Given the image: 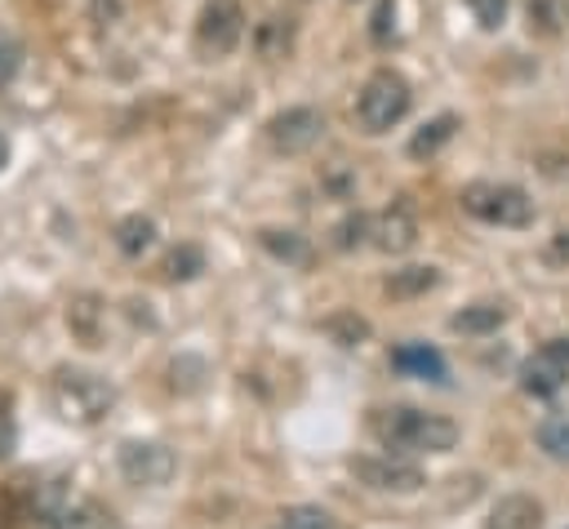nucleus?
<instances>
[{
  "mask_svg": "<svg viewBox=\"0 0 569 529\" xmlns=\"http://www.w3.org/2000/svg\"><path fill=\"white\" fill-rule=\"evenodd\" d=\"M369 431L387 453H449L458 445V422L440 418V413H422L409 405H391V409H373L369 413Z\"/></svg>",
  "mask_w": 569,
  "mask_h": 529,
  "instance_id": "1",
  "label": "nucleus"
},
{
  "mask_svg": "<svg viewBox=\"0 0 569 529\" xmlns=\"http://www.w3.org/2000/svg\"><path fill=\"white\" fill-rule=\"evenodd\" d=\"M49 396H53V409L67 418V422H102L107 409L116 405V391L111 382H102L98 373L89 369H58L53 382H49Z\"/></svg>",
  "mask_w": 569,
  "mask_h": 529,
  "instance_id": "2",
  "label": "nucleus"
},
{
  "mask_svg": "<svg viewBox=\"0 0 569 529\" xmlns=\"http://www.w3.org/2000/svg\"><path fill=\"white\" fill-rule=\"evenodd\" d=\"M409 102H413V93H409L405 76L382 67L365 80V89L356 98V120H360L365 133H387L391 124H400L409 116Z\"/></svg>",
  "mask_w": 569,
  "mask_h": 529,
  "instance_id": "3",
  "label": "nucleus"
},
{
  "mask_svg": "<svg viewBox=\"0 0 569 529\" xmlns=\"http://www.w3.org/2000/svg\"><path fill=\"white\" fill-rule=\"evenodd\" d=\"M458 200L471 218L493 222V227H529L533 222V200L511 182H467Z\"/></svg>",
  "mask_w": 569,
  "mask_h": 529,
  "instance_id": "4",
  "label": "nucleus"
},
{
  "mask_svg": "<svg viewBox=\"0 0 569 529\" xmlns=\"http://www.w3.org/2000/svg\"><path fill=\"white\" fill-rule=\"evenodd\" d=\"M244 36V9L240 0H204L196 18V49L204 58H227Z\"/></svg>",
  "mask_w": 569,
  "mask_h": 529,
  "instance_id": "5",
  "label": "nucleus"
},
{
  "mask_svg": "<svg viewBox=\"0 0 569 529\" xmlns=\"http://www.w3.org/2000/svg\"><path fill=\"white\" fill-rule=\"evenodd\" d=\"M325 133V116L316 107H284L267 120V142L280 151V156H302L320 142Z\"/></svg>",
  "mask_w": 569,
  "mask_h": 529,
  "instance_id": "6",
  "label": "nucleus"
},
{
  "mask_svg": "<svg viewBox=\"0 0 569 529\" xmlns=\"http://www.w3.org/2000/svg\"><path fill=\"white\" fill-rule=\"evenodd\" d=\"M116 462H120V476L129 485H151V489L169 485V476L178 471V458L164 445H151V440H124Z\"/></svg>",
  "mask_w": 569,
  "mask_h": 529,
  "instance_id": "7",
  "label": "nucleus"
},
{
  "mask_svg": "<svg viewBox=\"0 0 569 529\" xmlns=\"http://www.w3.org/2000/svg\"><path fill=\"white\" fill-rule=\"evenodd\" d=\"M351 476L378 493H418L427 485V476L413 462H400L396 453L391 458H351Z\"/></svg>",
  "mask_w": 569,
  "mask_h": 529,
  "instance_id": "8",
  "label": "nucleus"
},
{
  "mask_svg": "<svg viewBox=\"0 0 569 529\" xmlns=\"http://www.w3.org/2000/svg\"><path fill=\"white\" fill-rule=\"evenodd\" d=\"M369 236H373V244H378L382 253H405V249H413V240H418V218H413V209H409L405 200H396L391 209H382V213L369 222Z\"/></svg>",
  "mask_w": 569,
  "mask_h": 529,
  "instance_id": "9",
  "label": "nucleus"
},
{
  "mask_svg": "<svg viewBox=\"0 0 569 529\" xmlns=\"http://www.w3.org/2000/svg\"><path fill=\"white\" fill-rule=\"evenodd\" d=\"M391 365H396L400 373L427 378V382H445V378H449V365H445V356H440L431 342H400V347L391 351Z\"/></svg>",
  "mask_w": 569,
  "mask_h": 529,
  "instance_id": "10",
  "label": "nucleus"
},
{
  "mask_svg": "<svg viewBox=\"0 0 569 529\" xmlns=\"http://www.w3.org/2000/svg\"><path fill=\"white\" fill-rule=\"evenodd\" d=\"M565 378H569V365L556 360L551 351H538V356H529V360L520 365V387H525L529 396H556Z\"/></svg>",
  "mask_w": 569,
  "mask_h": 529,
  "instance_id": "11",
  "label": "nucleus"
},
{
  "mask_svg": "<svg viewBox=\"0 0 569 529\" xmlns=\"http://www.w3.org/2000/svg\"><path fill=\"white\" fill-rule=\"evenodd\" d=\"M542 525V502L529 493H507L493 502L485 529H538Z\"/></svg>",
  "mask_w": 569,
  "mask_h": 529,
  "instance_id": "12",
  "label": "nucleus"
},
{
  "mask_svg": "<svg viewBox=\"0 0 569 529\" xmlns=\"http://www.w3.org/2000/svg\"><path fill=\"white\" fill-rule=\"evenodd\" d=\"M67 329H71L84 347H98V338H102V302H98L93 293L71 298V307H67Z\"/></svg>",
  "mask_w": 569,
  "mask_h": 529,
  "instance_id": "13",
  "label": "nucleus"
},
{
  "mask_svg": "<svg viewBox=\"0 0 569 529\" xmlns=\"http://www.w3.org/2000/svg\"><path fill=\"white\" fill-rule=\"evenodd\" d=\"M453 133H458V116H436V120H427V124L409 138V156H413V160H427V156H436Z\"/></svg>",
  "mask_w": 569,
  "mask_h": 529,
  "instance_id": "14",
  "label": "nucleus"
},
{
  "mask_svg": "<svg viewBox=\"0 0 569 529\" xmlns=\"http://www.w3.org/2000/svg\"><path fill=\"white\" fill-rule=\"evenodd\" d=\"M502 320H507V307H502V302H471V307H462L449 325H453L458 333H493Z\"/></svg>",
  "mask_w": 569,
  "mask_h": 529,
  "instance_id": "15",
  "label": "nucleus"
},
{
  "mask_svg": "<svg viewBox=\"0 0 569 529\" xmlns=\"http://www.w3.org/2000/svg\"><path fill=\"white\" fill-rule=\"evenodd\" d=\"M151 240H156V222H151V218L129 213V218H120V222H116V249H120L124 258H138Z\"/></svg>",
  "mask_w": 569,
  "mask_h": 529,
  "instance_id": "16",
  "label": "nucleus"
},
{
  "mask_svg": "<svg viewBox=\"0 0 569 529\" xmlns=\"http://www.w3.org/2000/svg\"><path fill=\"white\" fill-rule=\"evenodd\" d=\"M436 280H440L436 267H400L387 276V293L391 298H422L427 289H436Z\"/></svg>",
  "mask_w": 569,
  "mask_h": 529,
  "instance_id": "17",
  "label": "nucleus"
},
{
  "mask_svg": "<svg viewBox=\"0 0 569 529\" xmlns=\"http://www.w3.org/2000/svg\"><path fill=\"white\" fill-rule=\"evenodd\" d=\"M258 240H262V249L267 253H276L280 262H307L311 258V249H307V240L298 236V231H276V227H267V231H258Z\"/></svg>",
  "mask_w": 569,
  "mask_h": 529,
  "instance_id": "18",
  "label": "nucleus"
},
{
  "mask_svg": "<svg viewBox=\"0 0 569 529\" xmlns=\"http://www.w3.org/2000/svg\"><path fill=\"white\" fill-rule=\"evenodd\" d=\"M325 333H329L333 342H342V347H360V342L369 338V320L356 316V311H333V316L325 320Z\"/></svg>",
  "mask_w": 569,
  "mask_h": 529,
  "instance_id": "19",
  "label": "nucleus"
},
{
  "mask_svg": "<svg viewBox=\"0 0 569 529\" xmlns=\"http://www.w3.org/2000/svg\"><path fill=\"white\" fill-rule=\"evenodd\" d=\"M196 271H204V253L196 244H178L169 258H164V280H191Z\"/></svg>",
  "mask_w": 569,
  "mask_h": 529,
  "instance_id": "20",
  "label": "nucleus"
},
{
  "mask_svg": "<svg viewBox=\"0 0 569 529\" xmlns=\"http://www.w3.org/2000/svg\"><path fill=\"white\" fill-rule=\"evenodd\" d=\"M538 445H542L551 458L569 462V418H551V422H542V427H538Z\"/></svg>",
  "mask_w": 569,
  "mask_h": 529,
  "instance_id": "21",
  "label": "nucleus"
},
{
  "mask_svg": "<svg viewBox=\"0 0 569 529\" xmlns=\"http://www.w3.org/2000/svg\"><path fill=\"white\" fill-rule=\"evenodd\" d=\"M280 525H284V529H338L333 516L320 511V507H284Z\"/></svg>",
  "mask_w": 569,
  "mask_h": 529,
  "instance_id": "22",
  "label": "nucleus"
},
{
  "mask_svg": "<svg viewBox=\"0 0 569 529\" xmlns=\"http://www.w3.org/2000/svg\"><path fill=\"white\" fill-rule=\"evenodd\" d=\"M365 236H369V218H365V213H347V218L333 227V244H338V249H356V244H365Z\"/></svg>",
  "mask_w": 569,
  "mask_h": 529,
  "instance_id": "23",
  "label": "nucleus"
},
{
  "mask_svg": "<svg viewBox=\"0 0 569 529\" xmlns=\"http://www.w3.org/2000/svg\"><path fill=\"white\" fill-rule=\"evenodd\" d=\"M471 4V13H476V22L485 27V31H493V27H502V18H507V0H467Z\"/></svg>",
  "mask_w": 569,
  "mask_h": 529,
  "instance_id": "24",
  "label": "nucleus"
},
{
  "mask_svg": "<svg viewBox=\"0 0 569 529\" xmlns=\"http://www.w3.org/2000/svg\"><path fill=\"white\" fill-rule=\"evenodd\" d=\"M391 22H396V4H391V0H378V9H373V22H369V40H373V44H387V36H391Z\"/></svg>",
  "mask_w": 569,
  "mask_h": 529,
  "instance_id": "25",
  "label": "nucleus"
},
{
  "mask_svg": "<svg viewBox=\"0 0 569 529\" xmlns=\"http://www.w3.org/2000/svg\"><path fill=\"white\" fill-rule=\"evenodd\" d=\"M529 4V27H538L542 36H556V0H525Z\"/></svg>",
  "mask_w": 569,
  "mask_h": 529,
  "instance_id": "26",
  "label": "nucleus"
},
{
  "mask_svg": "<svg viewBox=\"0 0 569 529\" xmlns=\"http://www.w3.org/2000/svg\"><path fill=\"white\" fill-rule=\"evenodd\" d=\"M18 67H22V44H13V40H0V89L18 76Z\"/></svg>",
  "mask_w": 569,
  "mask_h": 529,
  "instance_id": "27",
  "label": "nucleus"
},
{
  "mask_svg": "<svg viewBox=\"0 0 569 529\" xmlns=\"http://www.w3.org/2000/svg\"><path fill=\"white\" fill-rule=\"evenodd\" d=\"M89 18H93L98 27H111V22L120 18V0H89Z\"/></svg>",
  "mask_w": 569,
  "mask_h": 529,
  "instance_id": "28",
  "label": "nucleus"
},
{
  "mask_svg": "<svg viewBox=\"0 0 569 529\" xmlns=\"http://www.w3.org/2000/svg\"><path fill=\"white\" fill-rule=\"evenodd\" d=\"M547 262H569V231H556V240L547 244Z\"/></svg>",
  "mask_w": 569,
  "mask_h": 529,
  "instance_id": "29",
  "label": "nucleus"
},
{
  "mask_svg": "<svg viewBox=\"0 0 569 529\" xmlns=\"http://www.w3.org/2000/svg\"><path fill=\"white\" fill-rule=\"evenodd\" d=\"M542 351H551L556 360H565V365H569V338H551V342H542Z\"/></svg>",
  "mask_w": 569,
  "mask_h": 529,
  "instance_id": "30",
  "label": "nucleus"
},
{
  "mask_svg": "<svg viewBox=\"0 0 569 529\" xmlns=\"http://www.w3.org/2000/svg\"><path fill=\"white\" fill-rule=\"evenodd\" d=\"M4 160H9V142L0 138V169H4Z\"/></svg>",
  "mask_w": 569,
  "mask_h": 529,
  "instance_id": "31",
  "label": "nucleus"
},
{
  "mask_svg": "<svg viewBox=\"0 0 569 529\" xmlns=\"http://www.w3.org/2000/svg\"><path fill=\"white\" fill-rule=\"evenodd\" d=\"M280 529H284V525H280Z\"/></svg>",
  "mask_w": 569,
  "mask_h": 529,
  "instance_id": "32",
  "label": "nucleus"
}]
</instances>
